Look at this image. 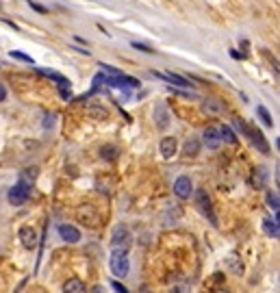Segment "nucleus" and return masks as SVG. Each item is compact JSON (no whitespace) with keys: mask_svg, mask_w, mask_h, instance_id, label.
Returning a JSON list of instances; mask_svg holds the SVG:
<instances>
[{"mask_svg":"<svg viewBox=\"0 0 280 293\" xmlns=\"http://www.w3.org/2000/svg\"><path fill=\"white\" fill-rule=\"evenodd\" d=\"M131 46H133L135 50H141V52H148V54H154V50H152V48H148V46H146V44H137V42H133V44H131Z\"/></svg>","mask_w":280,"mask_h":293,"instance_id":"obj_27","label":"nucleus"},{"mask_svg":"<svg viewBox=\"0 0 280 293\" xmlns=\"http://www.w3.org/2000/svg\"><path fill=\"white\" fill-rule=\"evenodd\" d=\"M102 156L107 161H113L117 156V148H116V146H104V148H102Z\"/></svg>","mask_w":280,"mask_h":293,"instance_id":"obj_22","label":"nucleus"},{"mask_svg":"<svg viewBox=\"0 0 280 293\" xmlns=\"http://www.w3.org/2000/svg\"><path fill=\"white\" fill-rule=\"evenodd\" d=\"M63 291L81 293V291H85V282H83V280H78V278H70L66 285H63Z\"/></svg>","mask_w":280,"mask_h":293,"instance_id":"obj_17","label":"nucleus"},{"mask_svg":"<svg viewBox=\"0 0 280 293\" xmlns=\"http://www.w3.org/2000/svg\"><path fill=\"white\" fill-rule=\"evenodd\" d=\"M174 194L181 200H189V195L193 194V183L189 176H178L176 183H174Z\"/></svg>","mask_w":280,"mask_h":293,"instance_id":"obj_5","label":"nucleus"},{"mask_svg":"<svg viewBox=\"0 0 280 293\" xmlns=\"http://www.w3.org/2000/svg\"><path fill=\"white\" fill-rule=\"evenodd\" d=\"M198 152H200V141L198 139H187L185 141V156H187V159L198 156Z\"/></svg>","mask_w":280,"mask_h":293,"instance_id":"obj_15","label":"nucleus"},{"mask_svg":"<svg viewBox=\"0 0 280 293\" xmlns=\"http://www.w3.org/2000/svg\"><path fill=\"white\" fill-rule=\"evenodd\" d=\"M9 57H13V59H18V61H24V63H33L35 65V61H33V57H28V54H24V52H9Z\"/></svg>","mask_w":280,"mask_h":293,"instance_id":"obj_23","label":"nucleus"},{"mask_svg":"<svg viewBox=\"0 0 280 293\" xmlns=\"http://www.w3.org/2000/svg\"><path fill=\"white\" fill-rule=\"evenodd\" d=\"M100 70H102V72H107V74H122V70H117V68H111V65L109 63H100Z\"/></svg>","mask_w":280,"mask_h":293,"instance_id":"obj_26","label":"nucleus"},{"mask_svg":"<svg viewBox=\"0 0 280 293\" xmlns=\"http://www.w3.org/2000/svg\"><path fill=\"white\" fill-rule=\"evenodd\" d=\"M113 247H124V250L131 247V232L126 226H117L113 230Z\"/></svg>","mask_w":280,"mask_h":293,"instance_id":"obj_6","label":"nucleus"},{"mask_svg":"<svg viewBox=\"0 0 280 293\" xmlns=\"http://www.w3.org/2000/svg\"><path fill=\"white\" fill-rule=\"evenodd\" d=\"M46 122H44V128H50V126H52L54 124V115H46Z\"/></svg>","mask_w":280,"mask_h":293,"instance_id":"obj_31","label":"nucleus"},{"mask_svg":"<svg viewBox=\"0 0 280 293\" xmlns=\"http://www.w3.org/2000/svg\"><path fill=\"white\" fill-rule=\"evenodd\" d=\"M250 183H252V187H257V189H263V187L267 185V170L257 168L252 174V178H250Z\"/></svg>","mask_w":280,"mask_h":293,"instance_id":"obj_12","label":"nucleus"},{"mask_svg":"<svg viewBox=\"0 0 280 293\" xmlns=\"http://www.w3.org/2000/svg\"><path fill=\"white\" fill-rule=\"evenodd\" d=\"M20 241H22V245L26 247V250H33V247H37V232L31 226H22L20 228Z\"/></svg>","mask_w":280,"mask_h":293,"instance_id":"obj_8","label":"nucleus"},{"mask_svg":"<svg viewBox=\"0 0 280 293\" xmlns=\"http://www.w3.org/2000/svg\"><path fill=\"white\" fill-rule=\"evenodd\" d=\"M176 148H178V144H176V139L174 137L161 139V154L165 156V159H172V156L176 154Z\"/></svg>","mask_w":280,"mask_h":293,"instance_id":"obj_11","label":"nucleus"},{"mask_svg":"<svg viewBox=\"0 0 280 293\" xmlns=\"http://www.w3.org/2000/svg\"><path fill=\"white\" fill-rule=\"evenodd\" d=\"M102 83L109 85V87H119V89H137L139 87V80L133 76H124V72L113 74V76H104Z\"/></svg>","mask_w":280,"mask_h":293,"instance_id":"obj_4","label":"nucleus"},{"mask_svg":"<svg viewBox=\"0 0 280 293\" xmlns=\"http://www.w3.org/2000/svg\"><path fill=\"white\" fill-rule=\"evenodd\" d=\"M219 139L226 141V144H237V135L231 126H219Z\"/></svg>","mask_w":280,"mask_h":293,"instance_id":"obj_16","label":"nucleus"},{"mask_svg":"<svg viewBox=\"0 0 280 293\" xmlns=\"http://www.w3.org/2000/svg\"><path fill=\"white\" fill-rule=\"evenodd\" d=\"M111 287H113V289H116V291H119V293H126V291H128L126 287H124V285H119L117 280H113V282H111Z\"/></svg>","mask_w":280,"mask_h":293,"instance_id":"obj_28","label":"nucleus"},{"mask_svg":"<svg viewBox=\"0 0 280 293\" xmlns=\"http://www.w3.org/2000/svg\"><path fill=\"white\" fill-rule=\"evenodd\" d=\"M7 100V89H4V85L0 83V102H4Z\"/></svg>","mask_w":280,"mask_h":293,"instance_id":"obj_30","label":"nucleus"},{"mask_svg":"<svg viewBox=\"0 0 280 293\" xmlns=\"http://www.w3.org/2000/svg\"><path fill=\"white\" fill-rule=\"evenodd\" d=\"M163 78H165V80H169V83H174V85H178V87H189V89H191V83H189L187 78L178 76L176 72H167Z\"/></svg>","mask_w":280,"mask_h":293,"instance_id":"obj_18","label":"nucleus"},{"mask_svg":"<svg viewBox=\"0 0 280 293\" xmlns=\"http://www.w3.org/2000/svg\"><path fill=\"white\" fill-rule=\"evenodd\" d=\"M154 118H157V124H159V128H167V111H165L163 104H157L154 107Z\"/></svg>","mask_w":280,"mask_h":293,"instance_id":"obj_14","label":"nucleus"},{"mask_svg":"<svg viewBox=\"0 0 280 293\" xmlns=\"http://www.w3.org/2000/svg\"><path fill=\"white\" fill-rule=\"evenodd\" d=\"M267 204H269V209H272V211H276V213H278V209H280L278 194H274V191H269V194H267Z\"/></svg>","mask_w":280,"mask_h":293,"instance_id":"obj_21","label":"nucleus"},{"mask_svg":"<svg viewBox=\"0 0 280 293\" xmlns=\"http://www.w3.org/2000/svg\"><path fill=\"white\" fill-rule=\"evenodd\" d=\"M257 113H258V118H261V122L265 124V126H269V128H272L274 126V120H272V113H269L267 109L263 107V104H258L257 107Z\"/></svg>","mask_w":280,"mask_h":293,"instance_id":"obj_20","label":"nucleus"},{"mask_svg":"<svg viewBox=\"0 0 280 293\" xmlns=\"http://www.w3.org/2000/svg\"><path fill=\"white\" fill-rule=\"evenodd\" d=\"M109 265H111V271L117 278L128 276V269H131V263H128V254L124 247H113L111 259H109Z\"/></svg>","mask_w":280,"mask_h":293,"instance_id":"obj_2","label":"nucleus"},{"mask_svg":"<svg viewBox=\"0 0 280 293\" xmlns=\"http://www.w3.org/2000/svg\"><path fill=\"white\" fill-rule=\"evenodd\" d=\"M202 141L207 144V148H219V144H222V139H219V126H209L207 130L202 133Z\"/></svg>","mask_w":280,"mask_h":293,"instance_id":"obj_9","label":"nucleus"},{"mask_svg":"<svg viewBox=\"0 0 280 293\" xmlns=\"http://www.w3.org/2000/svg\"><path fill=\"white\" fill-rule=\"evenodd\" d=\"M28 4H31V7H33L37 13H48V9H46V7H42V4H37V2H28Z\"/></svg>","mask_w":280,"mask_h":293,"instance_id":"obj_29","label":"nucleus"},{"mask_svg":"<svg viewBox=\"0 0 280 293\" xmlns=\"http://www.w3.org/2000/svg\"><path fill=\"white\" fill-rule=\"evenodd\" d=\"M89 113L96 115V120H104V118H109V111H107V109H102V107H93V109H89Z\"/></svg>","mask_w":280,"mask_h":293,"instance_id":"obj_24","label":"nucleus"},{"mask_svg":"<svg viewBox=\"0 0 280 293\" xmlns=\"http://www.w3.org/2000/svg\"><path fill=\"white\" fill-rule=\"evenodd\" d=\"M263 230L267 232L269 237H274V239H278V235H280L278 220H272V217H265V220H263Z\"/></svg>","mask_w":280,"mask_h":293,"instance_id":"obj_13","label":"nucleus"},{"mask_svg":"<svg viewBox=\"0 0 280 293\" xmlns=\"http://www.w3.org/2000/svg\"><path fill=\"white\" fill-rule=\"evenodd\" d=\"M59 94H61V98L63 100H72L74 96H72V85H70V80L68 78H63V80H59Z\"/></svg>","mask_w":280,"mask_h":293,"instance_id":"obj_19","label":"nucleus"},{"mask_svg":"<svg viewBox=\"0 0 280 293\" xmlns=\"http://www.w3.org/2000/svg\"><path fill=\"white\" fill-rule=\"evenodd\" d=\"M196 198H198V206L202 209V213H207V215H209V220H211L213 224H217V221H215V217H213V211H211V200H209L207 191L200 189L198 194H196Z\"/></svg>","mask_w":280,"mask_h":293,"instance_id":"obj_10","label":"nucleus"},{"mask_svg":"<svg viewBox=\"0 0 280 293\" xmlns=\"http://www.w3.org/2000/svg\"><path fill=\"white\" fill-rule=\"evenodd\" d=\"M59 237H61L63 241H68V244H76V241H81V230L74 228L72 224H59Z\"/></svg>","mask_w":280,"mask_h":293,"instance_id":"obj_7","label":"nucleus"},{"mask_svg":"<svg viewBox=\"0 0 280 293\" xmlns=\"http://www.w3.org/2000/svg\"><path fill=\"white\" fill-rule=\"evenodd\" d=\"M234 126H237V128L241 130V133L246 135V137H248L250 141H252V144H254V148H258L263 154H272V152H269V144H267V141H265V137H263V133H261V130H257V128H254V126L246 124V122H243V120H239V118L234 120Z\"/></svg>","mask_w":280,"mask_h":293,"instance_id":"obj_1","label":"nucleus"},{"mask_svg":"<svg viewBox=\"0 0 280 293\" xmlns=\"http://www.w3.org/2000/svg\"><path fill=\"white\" fill-rule=\"evenodd\" d=\"M37 72H39V74H42V76H48V78H52V80H57V83H59V80H63V78H66V76H61V74H57V72H52V70H37Z\"/></svg>","mask_w":280,"mask_h":293,"instance_id":"obj_25","label":"nucleus"},{"mask_svg":"<svg viewBox=\"0 0 280 293\" xmlns=\"http://www.w3.org/2000/svg\"><path fill=\"white\" fill-rule=\"evenodd\" d=\"M28 198H31V185L26 183V180H20V183H16L9 189V194H7V200H9V204H13V206H22V204H26Z\"/></svg>","mask_w":280,"mask_h":293,"instance_id":"obj_3","label":"nucleus"}]
</instances>
